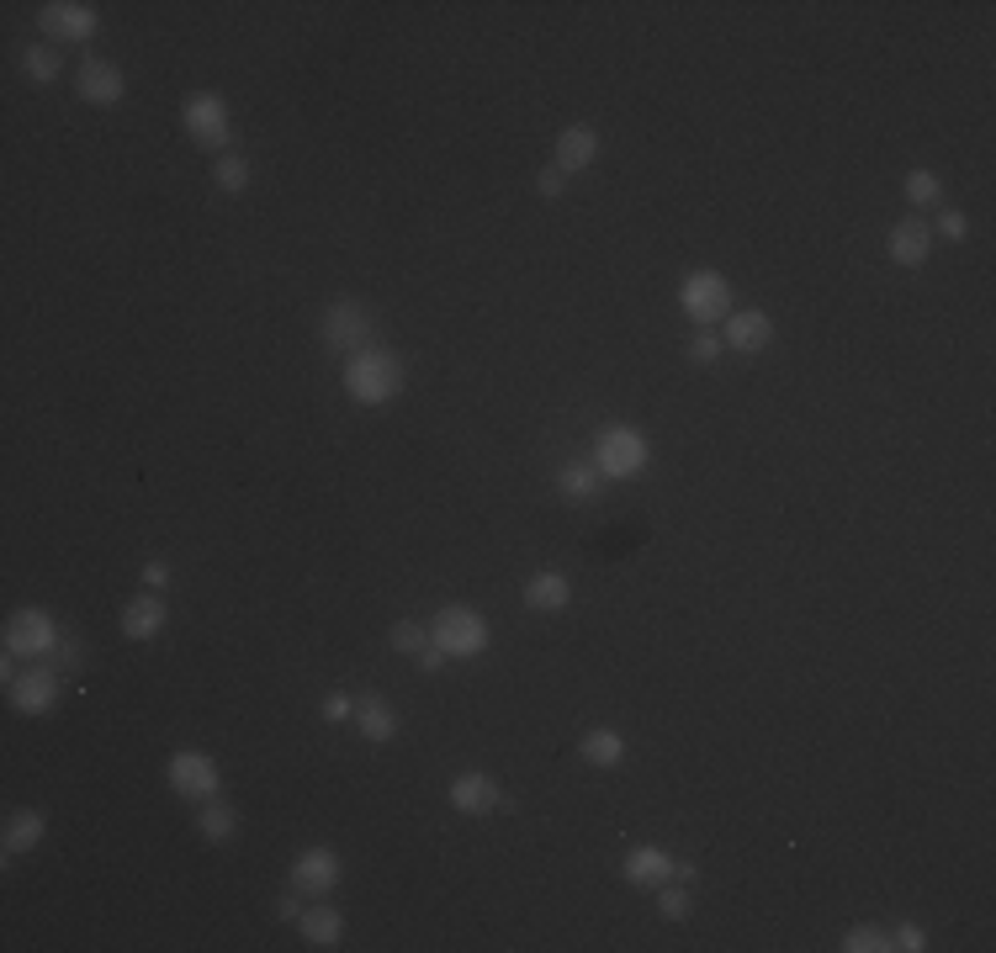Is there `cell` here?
Here are the masks:
<instances>
[{
    "instance_id": "d6986e66",
    "label": "cell",
    "mask_w": 996,
    "mask_h": 953,
    "mask_svg": "<svg viewBox=\"0 0 996 953\" xmlns=\"http://www.w3.org/2000/svg\"><path fill=\"white\" fill-rule=\"evenodd\" d=\"M568 598H573V583H568L562 572H536V578L525 583V604H530V609H541V615L568 609Z\"/></svg>"
},
{
    "instance_id": "5bb4252c",
    "label": "cell",
    "mask_w": 996,
    "mask_h": 953,
    "mask_svg": "<svg viewBox=\"0 0 996 953\" xmlns=\"http://www.w3.org/2000/svg\"><path fill=\"white\" fill-rule=\"evenodd\" d=\"M626 879L641 885V890H663L668 879H673V859H668L663 848H652V842H636L631 853H626Z\"/></svg>"
},
{
    "instance_id": "44dd1931",
    "label": "cell",
    "mask_w": 996,
    "mask_h": 953,
    "mask_svg": "<svg viewBox=\"0 0 996 953\" xmlns=\"http://www.w3.org/2000/svg\"><path fill=\"white\" fill-rule=\"evenodd\" d=\"M298 922H302V938H307L313 949H334V943H339V932H345L339 911H334V906H324V900H318V906H307Z\"/></svg>"
},
{
    "instance_id": "cb8c5ba5",
    "label": "cell",
    "mask_w": 996,
    "mask_h": 953,
    "mask_svg": "<svg viewBox=\"0 0 996 953\" xmlns=\"http://www.w3.org/2000/svg\"><path fill=\"white\" fill-rule=\"evenodd\" d=\"M356 726H361L371 742H393L398 737V715L382 705V699H361L356 705Z\"/></svg>"
},
{
    "instance_id": "e575fe53",
    "label": "cell",
    "mask_w": 996,
    "mask_h": 953,
    "mask_svg": "<svg viewBox=\"0 0 996 953\" xmlns=\"http://www.w3.org/2000/svg\"><path fill=\"white\" fill-rule=\"evenodd\" d=\"M938 234H943V238H965L970 234L965 212H943V217H938Z\"/></svg>"
},
{
    "instance_id": "7402d4cb",
    "label": "cell",
    "mask_w": 996,
    "mask_h": 953,
    "mask_svg": "<svg viewBox=\"0 0 996 953\" xmlns=\"http://www.w3.org/2000/svg\"><path fill=\"white\" fill-rule=\"evenodd\" d=\"M557 487H562V498H600V487H604V477H600V467L594 461H568L562 472H557Z\"/></svg>"
},
{
    "instance_id": "f546056e",
    "label": "cell",
    "mask_w": 996,
    "mask_h": 953,
    "mask_svg": "<svg viewBox=\"0 0 996 953\" xmlns=\"http://www.w3.org/2000/svg\"><path fill=\"white\" fill-rule=\"evenodd\" d=\"M906 197H911L917 208H933L938 197H943V180H938L933 170H911V176H906Z\"/></svg>"
},
{
    "instance_id": "ba28073f",
    "label": "cell",
    "mask_w": 996,
    "mask_h": 953,
    "mask_svg": "<svg viewBox=\"0 0 996 953\" xmlns=\"http://www.w3.org/2000/svg\"><path fill=\"white\" fill-rule=\"evenodd\" d=\"M37 27L48 32L54 43H86V37L101 27V16H96L91 0H48V5L37 11Z\"/></svg>"
},
{
    "instance_id": "83f0119b",
    "label": "cell",
    "mask_w": 996,
    "mask_h": 953,
    "mask_svg": "<svg viewBox=\"0 0 996 953\" xmlns=\"http://www.w3.org/2000/svg\"><path fill=\"white\" fill-rule=\"evenodd\" d=\"M843 949L848 953H885L891 949V932H885V927H848Z\"/></svg>"
},
{
    "instance_id": "f35d334b",
    "label": "cell",
    "mask_w": 996,
    "mask_h": 953,
    "mask_svg": "<svg viewBox=\"0 0 996 953\" xmlns=\"http://www.w3.org/2000/svg\"><path fill=\"white\" fill-rule=\"evenodd\" d=\"M64 662V668H75V662H80V647H75V641H59V652H54Z\"/></svg>"
},
{
    "instance_id": "7a4b0ae2",
    "label": "cell",
    "mask_w": 996,
    "mask_h": 953,
    "mask_svg": "<svg viewBox=\"0 0 996 953\" xmlns=\"http://www.w3.org/2000/svg\"><path fill=\"white\" fill-rule=\"evenodd\" d=\"M647 461H652V446H647V435L636 424H604L594 435V467H600L604 482L636 477Z\"/></svg>"
},
{
    "instance_id": "d590c367",
    "label": "cell",
    "mask_w": 996,
    "mask_h": 953,
    "mask_svg": "<svg viewBox=\"0 0 996 953\" xmlns=\"http://www.w3.org/2000/svg\"><path fill=\"white\" fill-rule=\"evenodd\" d=\"M356 715V705L345 699V694H334V699H324V720H350Z\"/></svg>"
},
{
    "instance_id": "ac0fdd59",
    "label": "cell",
    "mask_w": 996,
    "mask_h": 953,
    "mask_svg": "<svg viewBox=\"0 0 996 953\" xmlns=\"http://www.w3.org/2000/svg\"><path fill=\"white\" fill-rule=\"evenodd\" d=\"M159 630H165V604L154 594H138L122 604V636L127 641H154Z\"/></svg>"
},
{
    "instance_id": "484cf974",
    "label": "cell",
    "mask_w": 996,
    "mask_h": 953,
    "mask_svg": "<svg viewBox=\"0 0 996 953\" xmlns=\"http://www.w3.org/2000/svg\"><path fill=\"white\" fill-rule=\"evenodd\" d=\"M212 180H217V191L239 197L244 186H249V159H244V154H223V159L212 165Z\"/></svg>"
},
{
    "instance_id": "836d02e7",
    "label": "cell",
    "mask_w": 996,
    "mask_h": 953,
    "mask_svg": "<svg viewBox=\"0 0 996 953\" xmlns=\"http://www.w3.org/2000/svg\"><path fill=\"white\" fill-rule=\"evenodd\" d=\"M536 186H541V197H562V186H568V176H562L557 165H546L541 176H536Z\"/></svg>"
},
{
    "instance_id": "4fadbf2b",
    "label": "cell",
    "mask_w": 996,
    "mask_h": 953,
    "mask_svg": "<svg viewBox=\"0 0 996 953\" xmlns=\"http://www.w3.org/2000/svg\"><path fill=\"white\" fill-rule=\"evenodd\" d=\"M769 339H774V324H769V313H758V307H742V313H726V334H721V345H726V350H742V356H758V350H769Z\"/></svg>"
},
{
    "instance_id": "4dcf8cb0",
    "label": "cell",
    "mask_w": 996,
    "mask_h": 953,
    "mask_svg": "<svg viewBox=\"0 0 996 953\" xmlns=\"http://www.w3.org/2000/svg\"><path fill=\"white\" fill-rule=\"evenodd\" d=\"M721 350H726V345H721V334H716V328H700L695 339H690V360H700V366H705V360H716Z\"/></svg>"
},
{
    "instance_id": "1f68e13d",
    "label": "cell",
    "mask_w": 996,
    "mask_h": 953,
    "mask_svg": "<svg viewBox=\"0 0 996 953\" xmlns=\"http://www.w3.org/2000/svg\"><path fill=\"white\" fill-rule=\"evenodd\" d=\"M891 949L922 953V949H928V938H922V927H917V922H906V927H896V932H891Z\"/></svg>"
},
{
    "instance_id": "6da1fadb",
    "label": "cell",
    "mask_w": 996,
    "mask_h": 953,
    "mask_svg": "<svg viewBox=\"0 0 996 953\" xmlns=\"http://www.w3.org/2000/svg\"><path fill=\"white\" fill-rule=\"evenodd\" d=\"M409 382V366L393 356V350H382V345H366L356 356L345 360V392L366 403V408H382V403H393L398 392Z\"/></svg>"
},
{
    "instance_id": "8fae6325",
    "label": "cell",
    "mask_w": 996,
    "mask_h": 953,
    "mask_svg": "<svg viewBox=\"0 0 996 953\" xmlns=\"http://www.w3.org/2000/svg\"><path fill=\"white\" fill-rule=\"evenodd\" d=\"M54 699H59V673H54V668H43V662L11 679V705H16L22 715L54 710Z\"/></svg>"
},
{
    "instance_id": "d6a6232c",
    "label": "cell",
    "mask_w": 996,
    "mask_h": 953,
    "mask_svg": "<svg viewBox=\"0 0 996 953\" xmlns=\"http://www.w3.org/2000/svg\"><path fill=\"white\" fill-rule=\"evenodd\" d=\"M658 911H663L668 922L690 917V890H668V885H663V900H658Z\"/></svg>"
},
{
    "instance_id": "9a60e30c",
    "label": "cell",
    "mask_w": 996,
    "mask_h": 953,
    "mask_svg": "<svg viewBox=\"0 0 996 953\" xmlns=\"http://www.w3.org/2000/svg\"><path fill=\"white\" fill-rule=\"evenodd\" d=\"M885 249H891V260H896V266H922V260H928V249H933V228H928L922 217H906V223L891 228Z\"/></svg>"
},
{
    "instance_id": "7c38bea8",
    "label": "cell",
    "mask_w": 996,
    "mask_h": 953,
    "mask_svg": "<svg viewBox=\"0 0 996 953\" xmlns=\"http://www.w3.org/2000/svg\"><path fill=\"white\" fill-rule=\"evenodd\" d=\"M75 90H80V101H91V106H117L127 80H122L117 64L107 59H86L80 64V75H75Z\"/></svg>"
},
{
    "instance_id": "277c9868",
    "label": "cell",
    "mask_w": 996,
    "mask_h": 953,
    "mask_svg": "<svg viewBox=\"0 0 996 953\" xmlns=\"http://www.w3.org/2000/svg\"><path fill=\"white\" fill-rule=\"evenodd\" d=\"M186 133L202 144V149H223L228 138H234V112H228V101L217 96V90H197V96H186Z\"/></svg>"
},
{
    "instance_id": "8992f818",
    "label": "cell",
    "mask_w": 996,
    "mask_h": 953,
    "mask_svg": "<svg viewBox=\"0 0 996 953\" xmlns=\"http://www.w3.org/2000/svg\"><path fill=\"white\" fill-rule=\"evenodd\" d=\"M59 626H54V615H43V609H16L11 620H5V652L11 657H48L59 652Z\"/></svg>"
},
{
    "instance_id": "74e56055",
    "label": "cell",
    "mask_w": 996,
    "mask_h": 953,
    "mask_svg": "<svg viewBox=\"0 0 996 953\" xmlns=\"http://www.w3.org/2000/svg\"><path fill=\"white\" fill-rule=\"evenodd\" d=\"M419 662H424V668H429V673H435V668H440V662H446V652H440V647H435V641H429V647H424V652H419Z\"/></svg>"
},
{
    "instance_id": "30bf717a",
    "label": "cell",
    "mask_w": 996,
    "mask_h": 953,
    "mask_svg": "<svg viewBox=\"0 0 996 953\" xmlns=\"http://www.w3.org/2000/svg\"><path fill=\"white\" fill-rule=\"evenodd\" d=\"M339 885V859L334 848H307L292 859V895H329Z\"/></svg>"
},
{
    "instance_id": "ab89813d",
    "label": "cell",
    "mask_w": 996,
    "mask_h": 953,
    "mask_svg": "<svg viewBox=\"0 0 996 953\" xmlns=\"http://www.w3.org/2000/svg\"><path fill=\"white\" fill-rule=\"evenodd\" d=\"M276 917H281V922H292V917H302V906H298V900H281V906H276Z\"/></svg>"
},
{
    "instance_id": "4316f807",
    "label": "cell",
    "mask_w": 996,
    "mask_h": 953,
    "mask_svg": "<svg viewBox=\"0 0 996 953\" xmlns=\"http://www.w3.org/2000/svg\"><path fill=\"white\" fill-rule=\"evenodd\" d=\"M197 827H202V837H208V842H228L239 821H234V810H228V805H208V810L197 816Z\"/></svg>"
},
{
    "instance_id": "e0dca14e",
    "label": "cell",
    "mask_w": 996,
    "mask_h": 953,
    "mask_svg": "<svg viewBox=\"0 0 996 953\" xmlns=\"http://www.w3.org/2000/svg\"><path fill=\"white\" fill-rule=\"evenodd\" d=\"M499 800H504V795H499V784H493L488 774H456L451 778V805L461 810V816H488Z\"/></svg>"
},
{
    "instance_id": "2e32d148",
    "label": "cell",
    "mask_w": 996,
    "mask_h": 953,
    "mask_svg": "<svg viewBox=\"0 0 996 953\" xmlns=\"http://www.w3.org/2000/svg\"><path fill=\"white\" fill-rule=\"evenodd\" d=\"M594 154H600V133H594L589 122H573V127H562V138H557V170H562V176H573V170H589V165H594Z\"/></svg>"
},
{
    "instance_id": "603a6c76",
    "label": "cell",
    "mask_w": 996,
    "mask_h": 953,
    "mask_svg": "<svg viewBox=\"0 0 996 953\" xmlns=\"http://www.w3.org/2000/svg\"><path fill=\"white\" fill-rule=\"evenodd\" d=\"M620 758H626V737H620V731H609V726L583 731V763H594V769H615Z\"/></svg>"
},
{
    "instance_id": "52a82bcc",
    "label": "cell",
    "mask_w": 996,
    "mask_h": 953,
    "mask_svg": "<svg viewBox=\"0 0 996 953\" xmlns=\"http://www.w3.org/2000/svg\"><path fill=\"white\" fill-rule=\"evenodd\" d=\"M165 778H170V789H176L181 800H212V795H217V763H212L208 752H197V747L176 752V758L165 763Z\"/></svg>"
},
{
    "instance_id": "f1b7e54d",
    "label": "cell",
    "mask_w": 996,
    "mask_h": 953,
    "mask_svg": "<svg viewBox=\"0 0 996 953\" xmlns=\"http://www.w3.org/2000/svg\"><path fill=\"white\" fill-rule=\"evenodd\" d=\"M424 647H429V626H419V620H398V626H393V652L419 657Z\"/></svg>"
},
{
    "instance_id": "ffe728a7",
    "label": "cell",
    "mask_w": 996,
    "mask_h": 953,
    "mask_svg": "<svg viewBox=\"0 0 996 953\" xmlns=\"http://www.w3.org/2000/svg\"><path fill=\"white\" fill-rule=\"evenodd\" d=\"M43 810H11L5 816V853L16 859V853H32L37 842H43Z\"/></svg>"
},
{
    "instance_id": "3957f363",
    "label": "cell",
    "mask_w": 996,
    "mask_h": 953,
    "mask_svg": "<svg viewBox=\"0 0 996 953\" xmlns=\"http://www.w3.org/2000/svg\"><path fill=\"white\" fill-rule=\"evenodd\" d=\"M429 641L446 657H483L488 647V620L472 604H446L435 620H429Z\"/></svg>"
},
{
    "instance_id": "9c48e42d",
    "label": "cell",
    "mask_w": 996,
    "mask_h": 953,
    "mask_svg": "<svg viewBox=\"0 0 996 953\" xmlns=\"http://www.w3.org/2000/svg\"><path fill=\"white\" fill-rule=\"evenodd\" d=\"M324 345L329 350H345V356H356L371 345V313H366L361 302H329V313H324Z\"/></svg>"
},
{
    "instance_id": "d4e9b609",
    "label": "cell",
    "mask_w": 996,
    "mask_h": 953,
    "mask_svg": "<svg viewBox=\"0 0 996 953\" xmlns=\"http://www.w3.org/2000/svg\"><path fill=\"white\" fill-rule=\"evenodd\" d=\"M22 69H27V80H37V86H54L64 75V54L54 43H32L27 54H22Z\"/></svg>"
},
{
    "instance_id": "8d00e7d4",
    "label": "cell",
    "mask_w": 996,
    "mask_h": 953,
    "mask_svg": "<svg viewBox=\"0 0 996 953\" xmlns=\"http://www.w3.org/2000/svg\"><path fill=\"white\" fill-rule=\"evenodd\" d=\"M165 578H170V567H165V562H149V567H144V583H149V588H165Z\"/></svg>"
},
{
    "instance_id": "5b68a950",
    "label": "cell",
    "mask_w": 996,
    "mask_h": 953,
    "mask_svg": "<svg viewBox=\"0 0 996 953\" xmlns=\"http://www.w3.org/2000/svg\"><path fill=\"white\" fill-rule=\"evenodd\" d=\"M679 307H684L700 328H710L716 318H726V313H731V287H726V276H716V270L684 276V281H679Z\"/></svg>"
}]
</instances>
